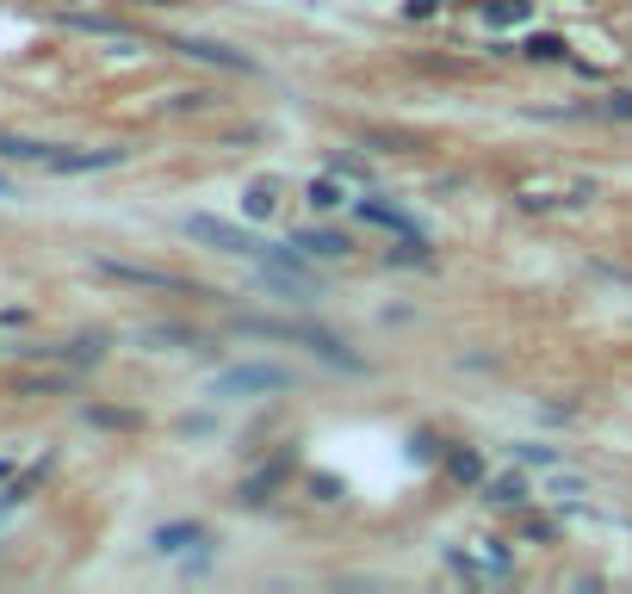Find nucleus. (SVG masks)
Wrapping results in <instances>:
<instances>
[{
  "instance_id": "nucleus-1",
  "label": "nucleus",
  "mask_w": 632,
  "mask_h": 594,
  "mask_svg": "<svg viewBox=\"0 0 632 594\" xmlns=\"http://www.w3.org/2000/svg\"><path fill=\"white\" fill-rule=\"evenodd\" d=\"M180 230L192 235V242H206V248H218V254H236V261H254V266H267V261H280L285 248H273V242H261L254 230H236V223H223V218H180Z\"/></svg>"
},
{
  "instance_id": "nucleus-19",
  "label": "nucleus",
  "mask_w": 632,
  "mask_h": 594,
  "mask_svg": "<svg viewBox=\"0 0 632 594\" xmlns=\"http://www.w3.org/2000/svg\"><path fill=\"white\" fill-rule=\"evenodd\" d=\"M329 173H341V180H366V161H354V156H329Z\"/></svg>"
},
{
  "instance_id": "nucleus-8",
  "label": "nucleus",
  "mask_w": 632,
  "mask_h": 594,
  "mask_svg": "<svg viewBox=\"0 0 632 594\" xmlns=\"http://www.w3.org/2000/svg\"><path fill=\"white\" fill-rule=\"evenodd\" d=\"M292 248L335 261V254H354V235H341V230H292Z\"/></svg>"
},
{
  "instance_id": "nucleus-15",
  "label": "nucleus",
  "mask_w": 632,
  "mask_h": 594,
  "mask_svg": "<svg viewBox=\"0 0 632 594\" xmlns=\"http://www.w3.org/2000/svg\"><path fill=\"white\" fill-rule=\"evenodd\" d=\"M199 539H206V527L180 520V527H161V532H156V551H187V545H199Z\"/></svg>"
},
{
  "instance_id": "nucleus-7",
  "label": "nucleus",
  "mask_w": 632,
  "mask_h": 594,
  "mask_svg": "<svg viewBox=\"0 0 632 594\" xmlns=\"http://www.w3.org/2000/svg\"><path fill=\"white\" fill-rule=\"evenodd\" d=\"M125 149H56L50 156V173H94V168H118Z\"/></svg>"
},
{
  "instance_id": "nucleus-14",
  "label": "nucleus",
  "mask_w": 632,
  "mask_h": 594,
  "mask_svg": "<svg viewBox=\"0 0 632 594\" xmlns=\"http://www.w3.org/2000/svg\"><path fill=\"white\" fill-rule=\"evenodd\" d=\"M527 56H534V63H565V56H570V44H565V38H558V32H534V38H527Z\"/></svg>"
},
{
  "instance_id": "nucleus-18",
  "label": "nucleus",
  "mask_w": 632,
  "mask_h": 594,
  "mask_svg": "<svg viewBox=\"0 0 632 594\" xmlns=\"http://www.w3.org/2000/svg\"><path fill=\"white\" fill-rule=\"evenodd\" d=\"M446 470H453L459 484H477V477H484V458H477V453H453V458H446Z\"/></svg>"
},
{
  "instance_id": "nucleus-5",
  "label": "nucleus",
  "mask_w": 632,
  "mask_h": 594,
  "mask_svg": "<svg viewBox=\"0 0 632 594\" xmlns=\"http://www.w3.org/2000/svg\"><path fill=\"white\" fill-rule=\"evenodd\" d=\"M94 273H106V279H125V285H143V291H192L180 273H161V266H137V261H118V254H99Z\"/></svg>"
},
{
  "instance_id": "nucleus-13",
  "label": "nucleus",
  "mask_w": 632,
  "mask_h": 594,
  "mask_svg": "<svg viewBox=\"0 0 632 594\" xmlns=\"http://www.w3.org/2000/svg\"><path fill=\"white\" fill-rule=\"evenodd\" d=\"M304 199H310L316 211H335V204L348 199V180H341V173H323V180H310V192H304Z\"/></svg>"
},
{
  "instance_id": "nucleus-16",
  "label": "nucleus",
  "mask_w": 632,
  "mask_h": 594,
  "mask_svg": "<svg viewBox=\"0 0 632 594\" xmlns=\"http://www.w3.org/2000/svg\"><path fill=\"white\" fill-rule=\"evenodd\" d=\"M527 13H534L527 0H484V19H491V25H522Z\"/></svg>"
},
{
  "instance_id": "nucleus-2",
  "label": "nucleus",
  "mask_w": 632,
  "mask_h": 594,
  "mask_svg": "<svg viewBox=\"0 0 632 594\" xmlns=\"http://www.w3.org/2000/svg\"><path fill=\"white\" fill-rule=\"evenodd\" d=\"M242 329H249V335H280V341H298V347H310V353H323L329 365L366 372V360H360V353H348V341H341V335L316 329V322H242Z\"/></svg>"
},
{
  "instance_id": "nucleus-3",
  "label": "nucleus",
  "mask_w": 632,
  "mask_h": 594,
  "mask_svg": "<svg viewBox=\"0 0 632 594\" xmlns=\"http://www.w3.org/2000/svg\"><path fill=\"white\" fill-rule=\"evenodd\" d=\"M285 384H292V372H285V365H261V360H249V365H230V372L211 378L206 396L230 403V396H267V391H285Z\"/></svg>"
},
{
  "instance_id": "nucleus-21",
  "label": "nucleus",
  "mask_w": 632,
  "mask_h": 594,
  "mask_svg": "<svg viewBox=\"0 0 632 594\" xmlns=\"http://www.w3.org/2000/svg\"><path fill=\"white\" fill-rule=\"evenodd\" d=\"M434 7H441V0H410V19H434Z\"/></svg>"
},
{
  "instance_id": "nucleus-12",
  "label": "nucleus",
  "mask_w": 632,
  "mask_h": 594,
  "mask_svg": "<svg viewBox=\"0 0 632 594\" xmlns=\"http://www.w3.org/2000/svg\"><path fill=\"white\" fill-rule=\"evenodd\" d=\"M242 211H249V218H273V211H280V180H254V187L242 192Z\"/></svg>"
},
{
  "instance_id": "nucleus-10",
  "label": "nucleus",
  "mask_w": 632,
  "mask_h": 594,
  "mask_svg": "<svg viewBox=\"0 0 632 594\" xmlns=\"http://www.w3.org/2000/svg\"><path fill=\"white\" fill-rule=\"evenodd\" d=\"M484 501H491V508H522L527 477H484Z\"/></svg>"
},
{
  "instance_id": "nucleus-17",
  "label": "nucleus",
  "mask_w": 632,
  "mask_h": 594,
  "mask_svg": "<svg viewBox=\"0 0 632 594\" xmlns=\"http://www.w3.org/2000/svg\"><path fill=\"white\" fill-rule=\"evenodd\" d=\"M280 477H285V465H267L261 477H249V484H242V501H267V489L280 484Z\"/></svg>"
},
{
  "instance_id": "nucleus-24",
  "label": "nucleus",
  "mask_w": 632,
  "mask_h": 594,
  "mask_svg": "<svg viewBox=\"0 0 632 594\" xmlns=\"http://www.w3.org/2000/svg\"><path fill=\"white\" fill-rule=\"evenodd\" d=\"M0 192H7V180H0Z\"/></svg>"
},
{
  "instance_id": "nucleus-23",
  "label": "nucleus",
  "mask_w": 632,
  "mask_h": 594,
  "mask_svg": "<svg viewBox=\"0 0 632 594\" xmlns=\"http://www.w3.org/2000/svg\"><path fill=\"white\" fill-rule=\"evenodd\" d=\"M143 7H175V0H143Z\"/></svg>"
},
{
  "instance_id": "nucleus-9",
  "label": "nucleus",
  "mask_w": 632,
  "mask_h": 594,
  "mask_svg": "<svg viewBox=\"0 0 632 594\" xmlns=\"http://www.w3.org/2000/svg\"><path fill=\"white\" fill-rule=\"evenodd\" d=\"M360 218L379 223V230H397V235H422L410 218H403V211H397V204H379V199H360Z\"/></svg>"
},
{
  "instance_id": "nucleus-22",
  "label": "nucleus",
  "mask_w": 632,
  "mask_h": 594,
  "mask_svg": "<svg viewBox=\"0 0 632 594\" xmlns=\"http://www.w3.org/2000/svg\"><path fill=\"white\" fill-rule=\"evenodd\" d=\"M7 477H13V465H7V458H0V484H7Z\"/></svg>"
},
{
  "instance_id": "nucleus-20",
  "label": "nucleus",
  "mask_w": 632,
  "mask_h": 594,
  "mask_svg": "<svg viewBox=\"0 0 632 594\" xmlns=\"http://www.w3.org/2000/svg\"><path fill=\"white\" fill-rule=\"evenodd\" d=\"M515 453H522V465H534V458H539V465H558L552 446H515Z\"/></svg>"
},
{
  "instance_id": "nucleus-4",
  "label": "nucleus",
  "mask_w": 632,
  "mask_h": 594,
  "mask_svg": "<svg viewBox=\"0 0 632 594\" xmlns=\"http://www.w3.org/2000/svg\"><path fill=\"white\" fill-rule=\"evenodd\" d=\"M589 199H596L589 180H552V173L515 187V204H522V211H577V204H589Z\"/></svg>"
},
{
  "instance_id": "nucleus-6",
  "label": "nucleus",
  "mask_w": 632,
  "mask_h": 594,
  "mask_svg": "<svg viewBox=\"0 0 632 594\" xmlns=\"http://www.w3.org/2000/svg\"><path fill=\"white\" fill-rule=\"evenodd\" d=\"M180 56H192V63H211V68H230V75H254V56H242V50L230 44H211V38H180Z\"/></svg>"
},
{
  "instance_id": "nucleus-11",
  "label": "nucleus",
  "mask_w": 632,
  "mask_h": 594,
  "mask_svg": "<svg viewBox=\"0 0 632 594\" xmlns=\"http://www.w3.org/2000/svg\"><path fill=\"white\" fill-rule=\"evenodd\" d=\"M0 156H7V161H38V168H50V156H56V142H32V137H0Z\"/></svg>"
}]
</instances>
